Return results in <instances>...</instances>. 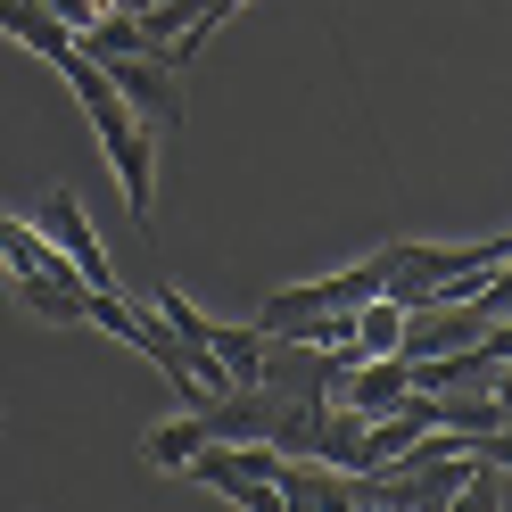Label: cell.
<instances>
[{
	"label": "cell",
	"instance_id": "cell-1",
	"mask_svg": "<svg viewBox=\"0 0 512 512\" xmlns=\"http://www.w3.org/2000/svg\"><path fill=\"white\" fill-rule=\"evenodd\" d=\"M504 256H512V240H504V232L463 240V248H438V240H389V248H380V290H389V298L413 314V306H430L446 281L488 273V265H504Z\"/></svg>",
	"mask_w": 512,
	"mask_h": 512
},
{
	"label": "cell",
	"instance_id": "cell-2",
	"mask_svg": "<svg viewBox=\"0 0 512 512\" xmlns=\"http://www.w3.org/2000/svg\"><path fill=\"white\" fill-rule=\"evenodd\" d=\"M0 265L17 281V306H34L42 323H83V273L42 240V223H17L0 207Z\"/></svg>",
	"mask_w": 512,
	"mask_h": 512
},
{
	"label": "cell",
	"instance_id": "cell-3",
	"mask_svg": "<svg viewBox=\"0 0 512 512\" xmlns=\"http://www.w3.org/2000/svg\"><path fill=\"white\" fill-rule=\"evenodd\" d=\"M100 67H108V83L124 91V108H133L141 124H157V133L182 124V67L166 50H108Z\"/></svg>",
	"mask_w": 512,
	"mask_h": 512
},
{
	"label": "cell",
	"instance_id": "cell-4",
	"mask_svg": "<svg viewBox=\"0 0 512 512\" xmlns=\"http://www.w3.org/2000/svg\"><path fill=\"white\" fill-rule=\"evenodd\" d=\"M504 356H512V339H504V323H496L488 339H471V347L405 356V372H413V389H422V397H455V389H504Z\"/></svg>",
	"mask_w": 512,
	"mask_h": 512
},
{
	"label": "cell",
	"instance_id": "cell-5",
	"mask_svg": "<svg viewBox=\"0 0 512 512\" xmlns=\"http://www.w3.org/2000/svg\"><path fill=\"white\" fill-rule=\"evenodd\" d=\"M34 223H42V240H50V248L83 273V290H124V281H116V265H108V248H100V232L83 223V199H75V190H50Z\"/></svg>",
	"mask_w": 512,
	"mask_h": 512
},
{
	"label": "cell",
	"instance_id": "cell-6",
	"mask_svg": "<svg viewBox=\"0 0 512 512\" xmlns=\"http://www.w3.org/2000/svg\"><path fill=\"white\" fill-rule=\"evenodd\" d=\"M199 446H207V430H199V413L182 405V413H166V422L141 438V463H149V471H182L190 455H199Z\"/></svg>",
	"mask_w": 512,
	"mask_h": 512
},
{
	"label": "cell",
	"instance_id": "cell-7",
	"mask_svg": "<svg viewBox=\"0 0 512 512\" xmlns=\"http://www.w3.org/2000/svg\"><path fill=\"white\" fill-rule=\"evenodd\" d=\"M397 339H405V306L389 290L356 298V356H397Z\"/></svg>",
	"mask_w": 512,
	"mask_h": 512
}]
</instances>
